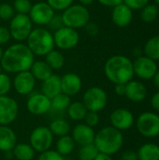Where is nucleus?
<instances>
[{
    "label": "nucleus",
    "instance_id": "obj_32",
    "mask_svg": "<svg viewBox=\"0 0 159 160\" xmlns=\"http://www.w3.org/2000/svg\"><path fill=\"white\" fill-rule=\"evenodd\" d=\"M158 13V7L156 4H147L143 8L141 9V18L142 22L151 23L157 20Z\"/></svg>",
    "mask_w": 159,
    "mask_h": 160
},
{
    "label": "nucleus",
    "instance_id": "obj_3",
    "mask_svg": "<svg viewBox=\"0 0 159 160\" xmlns=\"http://www.w3.org/2000/svg\"><path fill=\"white\" fill-rule=\"evenodd\" d=\"M94 144L99 153L112 156L121 150L124 144V136L122 131L113 127H105L96 133Z\"/></svg>",
    "mask_w": 159,
    "mask_h": 160
},
{
    "label": "nucleus",
    "instance_id": "obj_34",
    "mask_svg": "<svg viewBox=\"0 0 159 160\" xmlns=\"http://www.w3.org/2000/svg\"><path fill=\"white\" fill-rule=\"evenodd\" d=\"M12 7L17 14L28 15L32 7V3L30 0H14Z\"/></svg>",
    "mask_w": 159,
    "mask_h": 160
},
{
    "label": "nucleus",
    "instance_id": "obj_28",
    "mask_svg": "<svg viewBox=\"0 0 159 160\" xmlns=\"http://www.w3.org/2000/svg\"><path fill=\"white\" fill-rule=\"evenodd\" d=\"M143 55L156 62L159 61V35L152 37L147 40L143 47Z\"/></svg>",
    "mask_w": 159,
    "mask_h": 160
},
{
    "label": "nucleus",
    "instance_id": "obj_39",
    "mask_svg": "<svg viewBox=\"0 0 159 160\" xmlns=\"http://www.w3.org/2000/svg\"><path fill=\"white\" fill-rule=\"evenodd\" d=\"M47 26L50 31H53V32L60 29L61 27L65 26L61 14H54L53 17L52 18V20L50 21V22L47 24Z\"/></svg>",
    "mask_w": 159,
    "mask_h": 160
},
{
    "label": "nucleus",
    "instance_id": "obj_29",
    "mask_svg": "<svg viewBox=\"0 0 159 160\" xmlns=\"http://www.w3.org/2000/svg\"><path fill=\"white\" fill-rule=\"evenodd\" d=\"M52 70L60 69L65 65V57L63 53L58 50H52L45 55L44 60Z\"/></svg>",
    "mask_w": 159,
    "mask_h": 160
},
{
    "label": "nucleus",
    "instance_id": "obj_12",
    "mask_svg": "<svg viewBox=\"0 0 159 160\" xmlns=\"http://www.w3.org/2000/svg\"><path fill=\"white\" fill-rule=\"evenodd\" d=\"M54 14L55 11L47 2H37L32 5L28 16L32 23L42 27L50 22Z\"/></svg>",
    "mask_w": 159,
    "mask_h": 160
},
{
    "label": "nucleus",
    "instance_id": "obj_45",
    "mask_svg": "<svg viewBox=\"0 0 159 160\" xmlns=\"http://www.w3.org/2000/svg\"><path fill=\"white\" fill-rule=\"evenodd\" d=\"M99 4L108 8H114L115 6L124 2V0H97Z\"/></svg>",
    "mask_w": 159,
    "mask_h": 160
},
{
    "label": "nucleus",
    "instance_id": "obj_21",
    "mask_svg": "<svg viewBox=\"0 0 159 160\" xmlns=\"http://www.w3.org/2000/svg\"><path fill=\"white\" fill-rule=\"evenodd\" d=\"M17 144V136L9 126H0V151L11 152Z\"/></svg>",
    "mask_w": 159,
    "mask_h": 160
},
{
    "label": "nucleus",
    "instance_id": "obj_42",
    "mask_svg": "<svg viewBox=\"0 0 159 160\" xmlns=\"http://www.w3.org/2000/svg\"><path fill=\"white\" fill-rule=\"evenodd\" d=\"M10 33L7 27L0 25V46L7 44L10 40Z\"/></svg>",
    "mask_w": 159,
    "mask_h": 160
},
{
    "label": "nucleus",
    "instance_id": "obj_18",
    "mask_svg": "<svg viewBox=\"0 0 159 160\" xmlns=\"http://www.w3.org/2000/svg\"><path fill=\"white\" fill-rule=\"evenodd\" d=\"M96 133L93 128L87 126L86 124H78L74 127L71 132V137L75 143L82 146L94 143Z\"/></svg>",
    "mask_w": 159,
    "mask_h": 160
},
{
    "label": "nucleus",
    "instance_id": "obj_10",
    "mask_svg": "<svg viewBox=\"0 0 159 160\" xmlns=\"http://www.w3.org/2000/svg\"><path fill=\"white\" fill-rule=\"evenodd\" d=\"M54 46L60 50H70L75 48L80 41V35L76 29L63 26L53 32Z\"/></svg>",
    "mask_w": 159,
    "mask_h": 160
},
{
    "label": "nucleus",
    "instance_id": "obj_1",
    "mask_svg": "<svg viewBox=\"0 0 159 160\" xmlns=\"http://www.w3.org/2000/svg\"><path fill=\"white\" fill-rule=\"evenodd\" d=\"M35 62V55L26 44L17 42L4 51L0 65L6 73L17 74L30 69Z\"/></svg>",
    "mask_w": 159,
    "mask_h": 160
},
{
    "label": "nucleus",
    "instance_id": "obj_20",
    "mask_svg": "<svg viewBox=\"0 0 159 160\" xmlns=\"http://www.w3.org/2000/svg\"><path fill=\"white\" fill-rule=\"evenodd\" d=\"M125 96L132 102H142L147 97V88L142 82L131 80L126 83Z\"/></svg>",
    "mask_w": 159,
    "mask_h": 160
},
{
    "label": "nucleus",
    "instance_id": "obj_8",
    "mask_svg": "<svg viewBox=\"0 0 159 160\" xmlns=\"http://www.w3.org/2000/svg\"><path fill=\"white\" fill-rule=\"evenodd\" d=\"M137 130L146 138L159 136V115L153 112H145L140 114L136 121Z\"/></svg>",
    "mask_w": 159,
    "mask_h": 160
},
{
    "label": "nucleus",
    "instance_id": "obj_49",
    "mask_svg": "<svg viewBox=\"0 0 159 160\" xmlns=\"http://www.w3.org/2000/svg\"><path fill=\"white\" fill-rule=\"evenodd\" d=\"M153 82H154V85L156 86V88L159 91V70H157V72L155 74V76L153 77Z\"/></svg>",
    "mask_w": 159,
    "mask_h": 160
},
{
    "label": "nucleus",
    "instance_id": "obj_33",
    "mask_svg": "<svg viewBox=\"0 0 159 160\" xmlns=\"http://www.w3.org/2000/svg\"><path fill=\"white\" fill-rule=\"evenodd\" d=\"M98 153L99 152L95 146V144L91 143V144L81 146L78 153V157L80 160H94Z\"/></svg>",
    "mask_w": 159,
    "mask_h": 160
},
{
    "label": "nucleus",
    "instance_id": "obj_43",
    "mask_svg": "<svg viewBox=\"0 0 159 160\" xmlns=\"http://www.w3.org/2000/svg\"><path fill=\"white\" fill-rule=\"evenodd\" d=\"M85 31L86 33L90 36V37H97L99 33V26L92 22H89L86 25H85Z\"/></svg>",
    "mask_w": 159,
    "mask_h": 160
},
{
    "label": "nucleus",
    "instance_id": "obj_13",
    "mask_svg": "<svg viewBox=\"0 0 159 160\" xmlns=\"http://www.w3.org/2000/svg\"><path fill=\"white\" fill-rule=\"evenodd\" d=\"M19 112L17 101L8 96L0 97V126H9L12 124Z\"/></svg>",
    "mask_w": 159,
    "mask_h": 160
},
{
    "label": "nucleus",
    "instance_id": "obj_11",
    "mask_svg": "<svg viewBox=\"0 0 159 160\" xmlns=\"http://www.w3.org/2000/svg\"><path fill=\"white\" fill-rule=\"evenodd\" d=\"M134 75L142 80H152L158 70L157 64L155 60L145 56L140 55L133 61Z\"/></svg>",
    "mask_w": 159,
    "mask_h": 160
},
{
    "label": "nucleus",
    "instance_id": "obj_24",
    "mask_svg": "<svg viewBox=\"0 0 159 160\" xmlns=\"http://www.w3.org/2000/svg\"><path fill=\"white\" fill-rule=\"evenodd\" d=\"M139 160H159V145L147 142L142 144L137 152Z\"/></svg>",
    "mask_w": 159,
    "mask_h": 160
},
{
    "label": "nucleus",
    "instance_id": "obj_52",
    "mask_svg": "<svg viewBox=\"0 0 159 160\" xmlns=\"http://www.w3.org/2000/svg\"><path fill=\"white\" fill-rule=\"evenodd\" d=\"M155 4H156L157 7H159V0H155Z\"/></svg>",
    "mask_w": 159,
    "mask_h": 160
},
{
    "label": "nucleus",
    "instance_id": "obj_50",
    "mask_svg": "<svg viewBox=\"0 0 159 160\" xmlns=\"http://www.w3.org/2000/svg\"><path fill=\"white\" fill-rule=\"evenodd\" d=\"M95 1L96 0H79L80 4L82 5V6H84V7H88V6L92 5Z\"/></svg>",
    "mask_w": 159,
    "mask_h": 160
},
{
    "label": "nucleus",
    "instance_id": "obj_41",
    "mask_svg": "<svg viewBox=\"0 0 159 160\" xmlns=\"http://www.w3.org/2000/svg\"><path fill=\"white\" fill-rule=\"evenodd\" d=\"M84 124H86L87 126L91 127V128H95L96 126L98 125L99 123V115L98 112H88L85 118H84Z\"/></svg>",
    "mask_w": 159,
    "mask_h": 160
},
{
    "label": "nucleus",
    "instance_id": "obj_5",
    "mask_svg": "<svg viewBox=\"0 0 159 160\" xmlns=\"http://www.w3.org/2000/svg\"><path fill=\"white\" fill-rule=\"evenodd\" d=\"M62 20L65 26L80 29L85 27L90 22V11L87 7L81 4H72L67 9L62 11Z\"/></svg>",
    "mask_w": 159,
    "mask_h": 160
},
{
    "label": "nucleus",
    "instance_id": "obj_36",
    "mask_svg": "<svg viewBox=\"0 0 159 160\" xmlns=\"http://www.w3.org/2000/svg\"><path fill=\"white\" fill-rule=\"evenodd\" d=\"M15 15L14 8L12 5L8 3L0 4V19L3 21H10Z\"/></svg>",
    "mask_w": 159,
    "mask_h": 160
},
{
    "label": "nucleus",
    "instance_id": "obj_51",
    "mask_svg": "<svg viewBox=\"0 0 159 160\" xmlns=\"http://www.w3.org/2000/svg\"><path fill=\"white\" fill-rule=\"evenodd\" d=\"M3 53H4V50L2 49V47L0 46V62H1V59L3 57Z\"/></svg>",
    "mask_w": 159,
    "mask_h": 160
},
{
    "label": "nucleus",
    "instance_id": "obj_26",
    "mask_svg": "<svg viewBox=\"0 0 159 160\" xmlns=\"http://www.w3.org/2000/svg\"><path fill=\"white\" fill-rule=\"evenodd\" d=\"M68 117L73 121H82L84 120L88 111L82 101L71 102L67 110Z\"/></svg>",
    "mask_w": 159,
    "mask_h": 160
},
{
    "label": "nucleus",
    "instance_id": "obj_6",
    "mask_svg": "<svg viewBox=\"0 0 159 160\" xmlns=\"http://www.w3.org/2000/svg\"><path fill=\"white\" fill-rule=\"evenodd\" d=\"M8 30L11 38L17 42L25 41L33 30V23L28 15L15 14L9 21Z\"/></svg>",
    "mask_w": 159,
    "mask_h": 160
},
{
    "label": "nucleus",
    "instance_id": "obj_35",
    "mask_svg": "<svg viewBox=\"0 0 159 160\" xmlns=\"http://www.w3.org/2000/svg\"><path fill=\"white\" fill-rule=\"evenodd\" d=\"M12 87V81L6 72H0V97L7 96Z\"/></svg>",
    "mask_w": 159,
    "mask_h": 160
},
{
    "label": "nucleus",
    "instance_id": "obj_31",
    "mask_svg": "<svg viewBox=\"0 0 159 160\" xmlns=\"http://www.w3.org/2000/svg\"><path fill=\"white\" fill-rule=\"evenodd\" d=\"M70 97L60 93L59 95L55 96L53 98L51 99V110L56 112H65L67 110L68 106L70 105Z\"/></svg>",
    "mask_w": 159,
    "mask_h": 160
},
{
    "label": "nucleus",
    "instance_id": "obj_17",
    "mask_svg": "<svg viewBox=\"0 0 159 160\" xmlns=\"http://www.w3.org/2000/svg\"><path fill=\"white\" fill-rule=\"evenodd\" d=\"M82 82L81 77L76 73H67L61 77V91L63 94L73 97L82 90Z\"/></svg>",
    "mask_w": 159,
    "mask_h": 160
},
{
    "label": "nucleus",
    "instance_id": "obj_40",
    "mask_svg": "<svg viewBox=\"0 0 159 160\" xmlns=\"http://www.w3.org/2000/svg\"><path fill=\"white\" fill-rule=\"evenodd\" d=\"M123 3L131 10H140L149 4V0H124Z\"/></svg>",
    "mask_w": 159,
    "mask_h": 160
},
{
    "label": "nucleus",
    "instance_id": "obj_22",
    "mask_svg": "<svg viewBox=\"0 0 159 160\" xmlns=\"http://www.w3.org/2000/svg\"><path fill=\"white\" fill-rule=\"evenodd\" d=\"M41 93L50 99L53 98L55 96L62 93L61 77H59L56 74H52L48 79L43 81L41 83Z\"/></svg>",
    "mask_w": 159,
    "mask_h": 160
},
{
    "label": "nucleus",
    "instance_id": "obj_30",
    "mask_svg": "<svg viewBox=\"0 0 159 160\" xmlns=\"http://www.w3.org/2000/svg\"><path fill=\"white\" fill-rule=\"evenodd\" d=\"M48 128H50L52 135H55L59 138L68 135V133L70 132L69 124L67 123V121H66L65 119H61V118L53 120Z\"/></svg>",
    "mask_w": 159,
    "mask_h": 160
},
{
    "label": "nucleus",
    "instance_id": "obj_19",
    "mask_svg": "<svg viewBox=\"0 0 159 160\" xmlns=\"http://www.w3.org/2000/svg\"><path fill=\"white\" fill-rule=\"evenodd\" d=\"M133 19V10L127 5L121 3L114 8L112 11V21L118 27H127L129 25Z\"/></svg>",
    "mask_w": 159,
    "mask_h": 160
},
{
    "label": "nucleus",
    "instance_id": "obj_16",
    "mask_svg": "<svg viewBox=\"0 0 159 160\" xmlns=\"http://www.w3.org/2000/svg\"><path fill=\"white\" fill-rule=\"evenodd\" d=\"M36 82L37 80L34 78L32 73L27 70L15 75L12 81V86L19 95L27 96L33 93L36 86Z\"/></svg>",
    "mask_w": 159,
    "mask_h": 160
},
{
    "label": "nucleus",
    "instance_id": "obj_53",
    "mask_svg": "<svg viewBox=\"0 0 159 160\" xmlns=\"http://www.w3.org/2000/svg\"><path fill=\"white\" fill-rule=\"evenodd\" d=\"M158 137H159V136H158Z\"/></svg>",
    "mask_w": 159,
    "mask_h": 160
},
{
    "label": "nucleus",
    "instance_id": "obj_9",
    "mask_svg": "<svg viewBox=\"0 0 159 160\" xmlns=\"http://www.w3.org/2000/svg\"><path fill=\"white\" fill-rule=\"evenodd\" d=\"M29 142V144L36 152L42 153L52 147L53 142V135L48 127L40 126L32 130Z\"/></svg>",
    "mask_w": 159,
    "mask_h": 160
},
{
    "label": "nucleus",
    "instance_id": "obj_25",
    "mask_svg": "<svg viewBox=\"0 0 159 160\" xmlns=\"http://www.w3.org/2000/svg\"><path fill=\"white\" fill-rule=\"evenodd\" d=\"M11 152L13 158L17 160H32L36 154V151L28 143H17Z\"/></svg>",
    "mask_w": 159,
    "mask_h": 160
},
{
    "label": "nucleus",
    "instance_id": "obj_2",
    "mask_svg": "<svg viewBox=\"0 0 159 160\" xmlns=\"http://www.w3.org/2000/svg\"><path fill=\"white\" fill-rule=\"evenodd\" d=\"M104 73L111 82L114 84H126L133 80V62L125 55H113L106 61Z\"/></svg>",
    "mask_w": 159,
    "mask_h": 160
},
{
    "label": "nucleus",
    "instance_id": "obj_15",
    "mask_svg": "<svg viewBox=\"0 0 159 160\" xmlns=\"http://www.w3.org/2000/svg\"><path fill=\"white\" fill-rule=\"evenodd\" d=\"M110 122L111 126L114 128L125 131L132 128L135 123L133 113L125 108H118L114 110L110 115Z\"/></svg>",
    "mask_w": 159,
    "mask_h": 160
},
{
    "label": "nucleus",
    "instance_id": "obj_46",
    "mask_svg": "<svg viewBox=\"0 0 159 160\" xmlns=\"http://www.w3.org/2000/svg\"><path fill=\"white\" fill-rule=\"evenodd\" d=\"M151 107L156 111L159 112V91H157V93H155L151 98Z\"/></svg>",
    "mask_w": 159,
    "mask_h": 160
},
{
    "label": "nucleus",
    "instance_id": "obj_38",
    "mask_svg": "<svg viewBox=\"0 0 159 160\" xmlns=\"http://www.w3.org/2000/svg\"><path fill=\"white\" fill-rule=\"evenodd\" d=\"M37 160H65V158L55 150L49 149L45 152L40 153Z\"/></svg>",
    "mask_w": 159,
    "mask_h": 160
},
{
    "label": "nucleus",
    "instance_id": "obj_14",
    "mask_svg": "<svg viewBox=\"0 0 159 160\" xmlns=\"http://www.w3.org/2000/svg\"><path fill=\"white\" fill-rule=\"evenodd\" d=\"M26 109L33 115H43L52 109L51 99L42 93H32L26 101Z\"/></svg>",
    "mask_w": 159,
    "mask_h": 160
},
{
    "label": "nucleus",
    "instance_id": "obj_37",
    "mask_svg": "<svg viewBox=\"0 0 159 160\" xmlns=\"http://www.w3.org/2000/svg\"><path fill=\"white\" fill-rule=\"evenodd\" d=\"M74 0H47V3L54 11H64L73 4Z\"/></svg>",
    "mask_w": 159,
    "mask_h": 160
},
{
    "label": "nucleus",
    "instance_id": "obj_4",
    "mask_svg": "<svg viewBox=\"0 0 159 160\" xmlns=\"http://www.w3.org/2000/svg\"><path fill=\"white\" fill-rule=\"evenodd\" d=\"M25 41L35 56H45L55 47L52 33L49 29L40 26L34 28Z\"/></svg>",
    "mask_w": 159,
    "mask_h": 160
},
{
    "label": "nucleus",
    "instance_id": "obj_23",
    "mask_svg": "<svg viewBox=\"0 0 159 160\" xmlns=\"http://www.w3.org/2000/svg\"><path fill=\"white\" fill-rule=\"evenodd\" d=\"M29 71L32 73L34 78L37 81L43 82L46 79H48L51 75H52V69L49 67V65L43 61V60H38L35 61L33 65L31 66Z\"/></svg>",
    "mask_w": 159,
    "mask_h": 160
},
{
    "label": "nucleus",
    "instance_id": "obj_48",
    "mask_svg": "<svg viewBox=\"0 0 159 160\" xmlns=\"http://www.w3.org/2000/svg\"><path fill=\"white\" fill-rule=\"evenodd\" d=\"M94 160H112V156L107 155V154H103V153H98L97 156L96 157V158Z\"/></svg>",
    "mask_w": 159,
    "mask_h": 160
},
{
    "label": "nucleus",
    "instance_id": "obj_44",
    "mask_svg": "<svg viewBox=\"0 0 159 160\" xmlns=\"http://www.w3.org/2000/svg\"><path fill=\"white\" fill-rule=\"evenodd\" d=\"M121 160H139L137 152H134L132 150H127L124 152L121 156Z\"/></svg>",
    "mask_w": 159,
    "mask_h": 160
},
{
    "label": "nucleus",
    "instance_id": "obj_27",
    "mask_svg": "<svg viewBox=\"0 0 159 160\" xmlns=\"http://www.w3.org/2000/svg\"><path fill=\"white\" fill-rule=\"evenodd\" d=\"M75 142L72 139L71 136L66 135L63 137H60L56 142V152L59 153L61 156H68L70 155L73 150L75 149Z\"/></svg>",
    "mask_w": 159,
    "mask_h": 160
},
{
    "label": "nucleus",
    "instance_id": "obj_47",
    "mask_svg": "<svg viewBox=\"0 0 159 160\" xmlns=\"http://www.w3.org/2000/svg\"><path fill=\"white\" fill-rule=\"evenodd\" d=\"M114 92L117 96H125L126 94V84H123V83H118V84H115L114 86Z\"/></svg>",
    "mask_w": 159,
    "mask_h": 160
},
{
    "label": "nucleus",
    "instance_id": "obj_7",
    "mask_svg": "<svg viewBox=\"0 0 159 160\" xmlns=\"http://www.w3.org/2000/svg\"><path fill=\"white\" fill-rule=\"evenodd\" d=\"M82 103L88 112H99L104 110L108 104V95L101 87L93 86L84 92Z\"/></svg>",
    "mask_w": 159,
    "mask_h": 160
}]
</instances>
